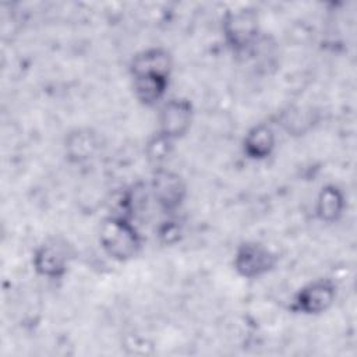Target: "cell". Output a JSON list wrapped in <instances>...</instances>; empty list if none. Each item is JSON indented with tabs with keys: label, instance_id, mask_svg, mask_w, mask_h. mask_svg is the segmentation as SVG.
Masks as SVG:
<instances>
[{
	"label": "cell",
	"instance_id": "cell-1",
	"mask_svg": "<svg viewBox=\"0 0 357 357\" xmlns=\"http://www.w3.org/2000/svg\"><path fill=\"white\" fill-rule=\"evenodd\" d=\"M99 241L103 250L119 261L132 258L141 247L138 231L126 216H109L105 219L100 226Z\"/></svg>",
	"mask_w": 357,
	"mask_h": 357
},
{
	"label": "cell",
	"instance_id": "cell-2",
	"mask_svg": "<svg viewBox=\"0 0 357 357\" xmlns=\"http://www.w3.org/2000/svg\"><path fill=\"white\" fill-rule=\"evenodd\" d=\"M336 298V284L331 279L314 280L298 290L294 296L291 310L300 314H321L326 311Z\"/></svg>",
	"mask_w": 357,
	"mask_h": 357
},
{
	"label": "cell",
	"instance_id": "cell-3",
	"mask_svg": "<svg viewBox=\"0 0 357 357\" xmlns=\"http://www.w3.org/2000/svg\"><path fill=\"white\" fill-rule=\"evenodd\" d=\"M275 255L259 243L241 244L234 255L233 265L238 275L254 279L265 275L275 266Z\"/></svg>",
	"mask_w": 357,
	"mask_h": 357
},
{
	"label": "cell",
	"instance_id": "cell-4",
	"mask_svg": "<svg viewBox=\"0 0 357 357\" xmlns=\"http://www.w3.org/2000/svg\"><path fill=\"white\" fill-rule=\"evenodd\" d=\"M223 33L227 43L234 50L247 49L258 33V18L254 11L238 10L226 14L223 21Z\"/></svg>",
	"mask_w": 357,
	"mask_h": 357
},
{
	"label": "cell",
	"instance_id": "cell-5",
	"mask_svg": "<svg viewBox=\"0 0 357 357\" xmlns=\"http://www.w3.org/2000/svg\"><path fill=\"white\" fill-rule=\"evenodd\" d=\"M192 121V106L187 99L167 100L159 112V132L170 141L184 135Z\"/></svg>",
	"mask_w": 357,
	"mask_h": 357
},
{
	"label": "cell",
	"instance_id": "cell-6",
	"mask_svg": "<svg viewBox=\"0 0 357 357\" xmlns=\"http://www.w3.org/2000/svg\"><path fill=\"white\" fill-rule=\"evenodd\" d=\"M70 252L64 241L47 240L39 245L33 254V268L36 272L46 278H60L68 268Z\"/></svg>",
	"mask_w": 357,
	"mask_h": 357
},
{
	"label": "cell",
	"instance_id": "cell-7",
	"mask_svg": "<svg viewBox=\"0 0 357 357\" xmlns=\"http://www.w3.org/2000/svg\"><path fill=\"white\" fill-rule=\"evenodd\" d=\"M151 188L158 205L167 212L177 209L185 197V185L183 178L170 170L159 169L153 174Z\"/></svg>",
	"mask_w": 357,
	"mask_h": 357
},
{
	"label": "cell",
	"instance_id": "cell-8",
	"mask_svg": "<svg viewBox=\"0 0 357 357\" xmlns=\"http://www.w3.org/2000/svg\"><path fill=\"white\" fill-rule=\"evenodd\" d=\"M131 75L138 74H163L170 75L172 60L169 53L160 47L146 49L134 56L131 61Z\"/></svg>",
	"mask_w": 357,
	"mask_h": 357
},
{
	"label": "cell",
	"instance_id": "cell-9",
	"mask_svg": "<svg viewBox=\"0 0 357 357\" xmlns=\"http://www.w3.org/2000/svg\"><path fill=\"white\" fill-rule=\"evenodd\" d=\"M170 75L162 74H139L132 75V85L135 96L144 105H155L160 100L169 85Z\"/></svg>",
	"mask_w": 357,
	"mask_h": 357
},
{
	"label": "cell",
	"instance_id": "cell-10",
	"mask_svg": "<svg viewBox=\"0 0 357 357\" xmlns=\"http://www.w3.org/2000/svg\"><path fill=\"white\" fill-rule=\"evenodd\" d=\"M244 152L251 159H264L275 148V132L271 126L261 123L254 126L244 138Z\"/></svg>",
	"mask_w": 357,
	"mask_h": 357
},
{
	"label": "cell",
	"instance_id": "cell-11",
	"mask_svg": "<svg viewBox=\"0 0 357 357\" xmlns=\"http://www.w3.org/2000/svg\"><path fill=\"white\" fill-rule=\"evenodd\" d=\"M344 209V195L336 185L324 187L317 198L315 211L321 220L335 222L337 220Z\"/></svg>",
	"mask_w": 357,
	"mask_h": 357
},
{
	"label": "cell",
	"instance_id": "cell-12",
	"mask_svg": "<svg viewBox=\"0 0 357 357\" xmlns=\"http://www.w3.org/2000/svg\"><path fill=\"white\" fill-rule=\"evenodd\" d=\"M67 151L71 158H75L77 160L86 159L91 156L96 148V142L92 134L88 131H77L75 134H71L67 142Z\"/></svg>",
	"mask_w": 357,
	"mask_h": 357
},
{
	"label": "cell",
	"instance_id": "cell-13",
	"mask_svg": "<svg viewBox=\"0 0 357 357\" xmlns=\"http://www.w3.org/2000/svg\"><path fill=\"white\" fill-rule=\"evenodd\" d=\"M172 145V141L160 134H158L149 144H148V155L151 159L162 160L167 153L169 148Z\"/></svg>",
	"mask_w": 357,
	"mask_h": 357
}]
</instances>
